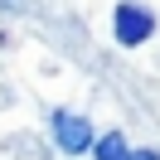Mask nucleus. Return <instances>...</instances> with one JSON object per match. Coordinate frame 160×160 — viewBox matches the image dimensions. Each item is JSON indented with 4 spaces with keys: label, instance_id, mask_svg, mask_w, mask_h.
Here are the masks:
<instances>
[{
    "label": "nucleus",
    "instance_id": "nucleus-1",
    "mask_svg": "<svg viewBox=\"0 0 160 160\" xmlns=\"http://www.w3.org/2000/svg\"><path fill=\"white\" fill-rule=\"evenodd\" d=\"M112 34H117L121 49H141V44L155 34V10L136 5V0H121L117 10H112Z\"/></svg>",
    "mask_w": 160,
    "mask_h": 160
},
{
    "label": "nucleus",
    "instance_id": "nucleus-2",
    "mask_svg": "<svg viewBox=\"0 0 160 160\" xmlns=\"http://www.w3.org/2000/svg\"><path fill=\"white\" fill-rule=\"evenodd\" d=\"M49 131H53V146H58L63 155H88V150H92V141H97L88 117H78V112H63V107L49 117Z\"/></svg>",
    "mask_w": 160,
    "mask_h": 160
},
{
    "label": "nucleus",
    "instance_id": "nucleus-3",
    "mask_svg": "<svg viewBox=\"0 0 160 160\" xmlns=\"http://www.w3.org/2000/svg\"><path fill=\"white\" fill-rule=\"evenodd\" d=\"M92 155H97V160H136V150L126 146L121 131H107L102 141H92Z\"/></svg>",
    "mask_w": 160,
    "mask_h": 160
}]
</instances>
